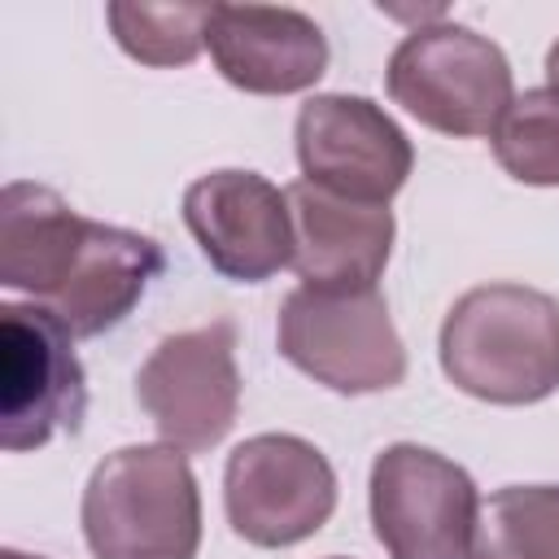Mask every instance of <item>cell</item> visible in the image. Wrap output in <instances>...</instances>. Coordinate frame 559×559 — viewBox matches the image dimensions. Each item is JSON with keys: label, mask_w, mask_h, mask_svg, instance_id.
<instances>
[{"label": "cell", "mask_w": 559, "mask_h": 559, "mask_svg": "<svg viewBox=\"0 0 559 559\" xmlns=\"http://www.w3.org/2000/svg\"><path fill=\"white\" fill-rule=\"evenodd\" d=\"M441 371L467 397L528 406L559 389V301L528 284L467 288L441 323Z\"/></svg>", "instance_id": "6da1fadb"}, {"label": "cell", "mask_w": 559, "mask_h": 559, "mask_svg": "<svg viewBox=\"0 0 559 559\" xmlns=\"http://www.w3.org/2000/svg\"><path fill=\"white\" fill-rule=\"evenodd\" d=\"M79 515L92 559H197L201 546V489L175 445L105 454L87 476Z\"/></svg>", "instance_id": "7a4b0ae2"}, {"label": "cell", "mask_w": 559, "mask_h": 559, "mask_svg": "<svg viewBox=\"0 0 559 559\" xmlns=\"http://www.w3.org/2000/svg\"><path fill=\"white\" fill-rule=\"evenodd\" d=\"M384 83L393 105L441 135H493L515 100L502 48L459 22L415 26L393 48Z\"/></svg>", "instance_id": "3957f363"}, {"label": "cell", "mask_w": 559, "mask_h": 559, "mask_svg": "<svg viewBox=\"0 0 559 559\" xmlns=\"http://www.w3.org/2000/svg\"><path fill=\"white\" fill-rule=\"evenodd\" d=\"M275 345L297 371L345 397L384 393L406 376V345L376 288L332 293L297 284L280 306Z\"/></svg>", "instance_id": "277c9868"}, {"label": "cell", "mask_w": 559, "mask_h": 559, "mask_svg": "<svg viewBox=\"0 0 559 559\" xmlns=\"http://www.w3.org/2000/svg\"><path fill=\"white\" fill-rule=\"evenodd\" d=\"M87 411L83 362L70 328L39 301L0 306V445L26 454L57 432H79Z\"/></svg>", "instance_id": "5b68a950"}, {"label": "cell", "mask_w": 559, "mask_h": 559, "mask_svg": "<svg viewBox=\"0 0 559 559\" xmlns=\"http://www.w3.org/2000/svg\"><path fill=\"white\" fill-rule=\"evenodd\" d=\"M223 507L236 537L262 550L306 542L336 511V472L293 432H258L227 454Z\"/></svg>", "instance_id": "8992f818"}, {"label": "cell", "mask_w": 559, "mask_h": 559, "mask_svg": "<svg viewBox=\"0 0 559 559\" xmlns=\"http://www.w3.org/2000/svg\"><path fill=\"white\" fill-rule=\"evenodd\" d=\"M476 480L428 445L397 441L371 463V528L389 559H467Z\"/></svg>", "instance_id": "52a82bcc"}, {"label": "cell", "mask_w": 559, "mask_h": 559, "mask_svg": "<svg viewBox=\"0 0 559 559\" xmlns=\"http://www.w3.org/2000/svg\"><path fill=\"white\" fill-rule=\"evenodd\" d=\"M135 397L153 419L162 445L183 454L218 445L240 411L236 323L214 319L166 336L135 376Z\"/></svg>", "instance_id": "ba28073f"}, {"label": "cell", "mask_w": 559, "mask_h": 559, "mask_svg": "<svg viewBox=\"0 0 559 559\" xmlns=\"http://www.w3.org/2000/svg\"><path fill=\"white\" fill-rule=\"evenodd\" d=\"M293 140L306 183L367 205H389L415 166L406 131L367 96H310L297 109Z\"/></svg>", "instance_id": "9c48e42d"}, {"label": "cell", "mask_w": 559, "mask_h": 559, "mask_svg": "<svg viewBox=\"0 0 559 559\" xmlns=\"http://www.w3.org/2000/svg\"><path fill=\"white\" fill-rule=\"evenodd\" d=\"M183 223L205 262L236 284H262L293 266L288 192L258 170H210L192 179Z\"/></svg>", "instance_id": "30bf717a"}, {"label": "cell", "mask_w": 559, "mask_h": 559, "mask_svg": "<svg viewBox=\"0 0 559 559\" xmlns=\"http://www.w3.org/2000/svg\"><path fill=\"white\" fill-rule=\"evenodd\" d=\"M293 214V271L306 288L362 293L389 266L393 253V210L336 197L319 183H288Z\"/></svg>", "instance_id": "8fae6325"}, {"label": "cell", "mask_w": 559, "mask_h": 559, "mask_svg": "<svg viewBox=\"0 0 559 559\" xmlns=\"http://www.w3.org/2000/svg\"><path fill=\"white\" fill-rule=\"evenodd\" d=\"M205 48L218 74L253 96H293L323 79L328 39L314 17L271 4H214Z\"/></svg>", "instance_id": "7c38bea8"}, {"label": "cell", "mask_w": 559, "mask_h": 559, "mask_svg": "<svg viewBox=\"0 0 559 559\" xmlns=\"http://www.w3.org/2000/svg\"><path fill=\"white\" fill-rule=\"evenodd\" d=\"M92 218L70 210L52 188L9 183L0 192V284L48 306L74 275Z\"/></svg>", "instance_id": "4fadbf2b"}, {"label": "cell", "mask_w": 559, "mask_h": 559, "mask_svg": "<svg viewBox=\"0 0 559 559\" xmlns=\"http://www.w3.org/2000/svg\"><path fill=\"white\" fill-rule=\"evenodd\" d=\"M162 266L166 258L153 236L92 223L87 249L66 288L48 301V310L70 328V336H100L135 310V301L162 275Z\"/></svg>", "instance_id": "5bb4252c"}, {"label": "cell", "mask_w": 559, "mask_h": 559, "mask_svg": "<svg viewBox=\"0 0 559 559\" xmlns=\"http://www.w3.org/2000/svg\"><path fill=\"white\" fill-rule=\"evenodd\" d=\"M467 559H559V485L493 489L476 511Z\"/></svg>", "instance_id": "9a60e30c"}, {"label": "cell", "mask_w": 559, "mask_h": 559, "mask_svg": "<svg viewBox=\"0 0 559 559\" xmlns=\"http://www.w3.org/2000/svg\"><path fill=\"white\" fill-rule=\"evenodd\" d=\"M498 166L533 188H559V92L528 87L493 127Z\"/></svg>", "instance_id": "2e32d148"}, {"label": "cell", "mask_w": 559, "mask_h": 559, "mask_svg": "<svg viewBox=\"0 0 559 559\" xmlns=\"http://www.w3.org/2000/svg\"><path fill=\"white\" fill-rule=\"evenodd\" d=\"M214 4H109L105 17L127 57L144 66H188L205 48Z\"/></svg>", "instance_id": "e0dca14e"}, {"label": "cell", "mask_w": 559, "mask_h": 559, "mask_svg": "<svg viewBox=\"0 0 559 559\" xmlns=\"http://www.w3.org/2000/svg\"><path fill=\"white\" fill-rule=\"evenodd\" d=\"M546 87L559 92V39H555L550 52H546Z\"/></svg>", "instance_id": "ac0fdd59"}, {"label": "cell", "mask_w": 559, "mask_h": 559, "mask_svg": "<svg viewBox=\"0 0 559 559\" xmlns=\"http://www.w3.org/2000/svg\"><path fill=\"white\" fill-rule=\"evenodd\" d=\"M0 559H44V555H26V550H13L9 546V550H0Z\"/></svg>", "instance_id": "d6986e66"}, {"label": "cell", "mask_w": 559, "mask_h": 559, "mask_svg": "<svg viewBox=\"0 0 559 559\" xmlns=\"http://www.w3.org/2000/svg\"><path fill=\"white\" fill-rule=\"evenodd\" d=\"M332 559H341V555H332Z\"/></svg>", "instance_id": "ffe728a7"}]
</instances>
